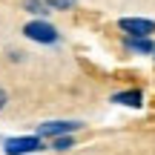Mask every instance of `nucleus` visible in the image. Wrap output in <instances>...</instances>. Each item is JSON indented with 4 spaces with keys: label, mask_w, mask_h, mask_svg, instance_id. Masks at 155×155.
Returning a JSON list of instances; mask_svg holds the SVG:
<instances>
[{
    "label": "nucleus",
    "mask_w": 155,
    "mask_h": 155,
    "mask_svg": "<svg viewBox=\"0 0 155 155\" xmlns=\"http://www.w3.org/2000/svg\"><path fill=\"white\" fill-rule=\"evenodd\" d=\"M49 147V141H43L40 135H15V138L3 141V152L6 155H32Z\"/></svg>",
    "instance_id": "nucleus-1"
},
{
    "label": "nucleus",
    "mask_w": 155,
    "mask_h": 155,
    "mask_svg": "<svg viewBox=\"0 0 155 155\" xmlns=\"http://www.w3.org/2000/svg\"><path fill=\"white\" fill-rule=\"evenodd\" d=\"M23 38H29L32 43H43V46H52L61 40V32H58L55 26H52L49 20H40V17H35V20H29L26 26H23Z\"/></svg>",
    "instance_id": "nucleus-2"
},
{
    "label": "nucleus",
    "mask_w": 155,
    "mask_h": 155,
    "mask_svg": "<svg viewBox=\"0 0 155 155\" xmlns=\"http://www.w3.org/2000/svg\"><path fill=\"white\" fill-rule=\"evenodd\" d=\"M81 127H83L81 121H43L38 124L35 135H40L43 141H52V138H61V135H75Z\"/></svg>",
    "instance_id": "nucleus-3"
},
{
    "label": "nucleus",
    "mask_w": 155,
    "mask_h": 155,
    "mask_svg": "<svg viewBox=\"0 0 155 155\" xmlns=\"http://www.w3.org/2000/svg\"><path fill=\"white\" fill-rule=\"evenodd\" d=\"M118 29L124 32V38H150L155 32V20H147V17H121Z\"/></svg>",
    "instance_id": "nucleus-4"
},
{
    "label": "nucleus",
    "mask_w": 155,
    "mask_h": 155,
    "mask_svg": "<svg viewBox=\"0 0 155 155\" xmlns=\"http://www.w3.org/2000/svg\"><path fill=\"white\" fill-rule=\"evenodd\" d=\"M112 104L118 106H129V109H141L144 106V92L141 89H121V92H112Z\"/></svg>",
    "instance_id": "nucleus-5"
},
{
    "label": "nucleus",
    "mask_w": 155,
    "mask_h": 155,
    "mask_svg": "<svg viewBox=\"0 0 155 155\" xmlns=\"http://www.w3.org/2000/svg\"><path fill=\"white\" fill-rule=\"evenodd\" d=\"M124 49L132 55H155V43L150 38H124Z\"/></svg>",
    "instance_id": "nucleus-6"
},
{
    "label": "nucleus",
    "mask_w": 155,
    "mask_h": 155,
    "mask_svg": "<svg viewBox=\"0 0 155 155\" xmlns=\"http://www.w3.org/2000/svg\"><path fill=\"white\" fill-rule=\"evenodd\" d=\"M23 12H29V15L40 17V20H46V15H49V6H46V0H23Z\"/></svg>",
    "instance_id": "nucleus-7"
},
{
    "label": "nucleus",
    "mask_w": 155,
    "mask_h": 155,
    "mask_svg": "<svg viewBox=\"0 0 155 155\" xmlns=\"http://www.w3.org/2000/svg\"><path fill=\"white\" fill-rule=\"evenodd\" d=\"M75 147V138L72 135H61V138H52L49 141V150H58V152H66Z\"/></svg>",
    "instance_id": "nucleus-8"
},
{
    "label": "nucleus",
    "mask_w": 155,
    "mask_h": 155,
    "mask_svg": "<svg viewBox=\"0 0 155 155\" xmlns=\"http://www.w3.org/2000/svg\"><path fill=\"white\" fill-rule=\"evenodd\" d=\"M46 6H49L52 12H69L78 6V0H46Z\"/></svg>",
    "instance_id": "nucleus-9"
},
{
    "label": "nucleus",
    "mask_w": 155,
    "mask_h": 155,
    "mask_svg": "<svg viewBox=\"0 0 155 155\" xmlns=\"http://www.w3.org/2000/svg\"><path fill=\"white\" fill-rule=\"evenodd\" d=\"M9 61H12V63H20V61H26V52H20V49H12V52H9Z\"/></svg>",
    "instance_id": "nucleus-10"
},
{
    "label": "nucleus",
    "mask_w": 155,
    "mask_h": 155,
    "mask_svg": "<svg viewBox=\"0 0 155 155\" xmlns=\"http://www.w3.org/2000/svg\"><path fill=\"white\" fill-rule=\"evenodd\" d=\"M6 106H9V92H6V89L0 86V112H3Z\"/></svg>",
    "instance_id": "nucleus-11"
},
{
    "label": "nucleus",
    "mask_w": 155,
    "mask_h": 155,
    "mask_svg": "<svg viewBox=\"0 0 155 155\" xmlns=\"http://www.w3.org/2000/svg\"><path fill=\"white\" fill-rule=\"evenodd\" d=\"M152 58H155V55H152Z\"/></svg>",
    "instance_id": "nucleus-12"
}]
</instances>
